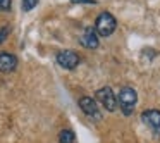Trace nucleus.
I'll use <instances>...</instances> for the list:
<instances>
[{
  "mask_svg": "<svg viewBox=\"0 0 160 143\" xmlns=\"http://www.w3.org/2000/svg\"><path fill=\"white\" fill-rule=\"evenodd\" d=\"M136 104H138V93H136V90H132L131 86H124L119 91L117 105L124 115H131L134 112Z\"/></svg>",
  "mask_w": 160,
  "mask_h": 143,
  "instance_id": "nucleus-1",
  "label": "nucleus"
},
{
  "mask_svg": "<svg viewBox=\"0 0 160 143\" xmlns=\"http://www.w3.org/2000/svg\"><path fill=\"white\" fill-rule=\"evenodd\" d=\"M59 143H76V136H74L72 129H62L59 133Z\"/></svg>",
  "mask_w": 160,
  "mask_h": 143,
  "instance_id": "nucleus-9",
  "label": "nucleus"
},
{
  "mask_svg": "<svg viewBox=\"0 0 160 143\" xmlns=\"http://www.w3.org/2000/svg\"><path fill=\"white\" fill-rule=\"evenodd\" d=\"M18 67V57L11 52H0V73H12Z\"/></svg>",
  "mask_w": 160,
  "mask_h": 143,
  "instance_id": "nucleus-8",
  "label": "nucleus"
},
{
  "mask_svg": "<svg viewBox=\"0 0 160 143\" xmlns=\"http://www.w3.org/2000/svg\"><path fill=\"white\" fill-rule=\"evenodd\" d=\"M72 4H97L95 0H71Z\"/></svg>",
  "mask_w": 160,
  "mask_h": 143,
  "instance_id": "nucleus-13",
  "label": "nucleus"
},
{
  "mask_svg": "<svg viewBox=\"0 0 160 143\" xmlns=\"http://www.w3.org/2000/svg\"><path fill=\"white\" fill-rule=\"evenodd\" d=\"M38 2L40 0H21V7H22L24 12H29V11H33V9L38 5Z\"/></svg>",
  "mask_w": 160,
  "mask_h": 143,
  "instance_id": "nucleus-10",
  "label": "nucleus"
},
{
  "mask_svg": "<svg viewBox=\"0 0 160 143\" xmlns=\"http://www.w3.org/2000/svg\"><path fill=\"white\" fill-rule=\"evenodd\" d=\"M93 28L100 36H110L115 31V28H117V21H115V18L110 12H102L97 18V21H95Z\"/></svg>",
  "mask_w": 160,
  "mask_h": 143,
  "instance_id": "nucleus-2",
  "label": "nucleus"
},
{
  "mask_svg": "<svg viewBox=\"0 0 160 143\" xmlns=\"http://www.w3.org/2000/svg\"><path fill=\"white\" fill-rule=\"evenodd\" d=\"M79 42H81V45H83L84 49H88V50H95V49H98V45H100L98 33L95 31V28H91V26L84 28V31H83V35H81Z\"/></svg>",
  "mask_w": 160,
  "mask_h": 143,
  "instance_id": "nucleus-6",
  "label": "nucleus"
},
{
  "mask_svg": "<svg viewBox=\"0 0 160 143\" xmlns=\"http://www.w3.org/2000/svg\"><path fill=\"white\" fill-rule=\"evenodd\" d=\"M9 33H11V26H2V28H0V43L5 42V38L9 36Z\"/></svg>",
  "mask_w": 160,
  "mask_h": 143,
  "instance_id": "nucleus-11",
  "label": "nucleus"
},
{
  "mask_svg": "<svg viewBox=\"0 0 160 143\" xmlns=\"http://www.w3.org/2000/svg\"><path fill=\"white\" fill-rule=\"evenodd\" d=\"M79 107L88 117H95V119L100 117V110H98L97 100H93L91 97H81L79 98Z\"/></svg>",
  "mask_w": 160,
  "mask_h": 143,
  "instance_id": "nucleus-7",
  "label": "nucleus"
},
{
  "mask_svg": "<svg viewBox=\"0 0 160 143\" xmlns=\"http://www.w3.org/2000/svg\"><path fill=\"white\" fill-rule=\"evenodd\" d=\"M141 121L148 126L150 131H152L153 135H160V110H157V109L143 110Z\"/></svg>",
  "mask_w": 160,
  "mask_h": 143,
  "instance_id": "nucleus-5",
  "label": "nucleus"
},
{
  "mask_svg": "<svg viewBox=\"0 0 160 143\" xmlns=\"http://www.w3.org/2000/svg\"><path fill=\"white\" fill-rule=\"evenodd\" d=\"M95 97H97V100L102 104V107H103L105 110H108V112L117 110V97L114 95V91H112L110 86H103V88H100V90H97Z\"/></svg>",
  "mask_w": 160,
  "mask_h": 143,
  "instance_id": "nucleus-3",
  "label": "nucleus"
},
{
  "mask_svg": "<svg viewBox=\"0 0 160 143\" xmlns=\"http://www.w3.org/2000/svg\"><path fill=\"white\" fill-rule=\"evenodd\" d=\"M79 62H81V59L74 50H60V52L57 54V64H59L60 67H64V69H67V71L76 69V67L79 66Z\"/></svg>",
  "mask_w": 160,
  "mask_h": 143,
  "instance_id": "nucleus-4",
  "label": "nucleus"
},
{
  "mask_svg": "<svg viewBox=\"0 0 160 143\" xmlns=\"http://www.w3.org/2000/svg\"><path fill=\"white\" fill-rule=\"evenodd\" d=\"M12 7V0H0V12H7Z\"/></svg>",
  "mask_w": 160,
  "mask_h": 143,
  "instance_id": "nucleus-12",
  "label": "nucleus"
}]
</instances>
